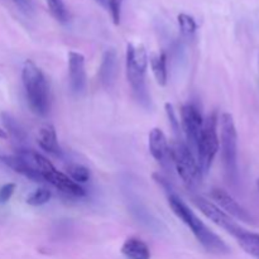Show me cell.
I'll use <instances>...</instances> for the list:
<instances>
[{"instance_id":"6da1fadb","label":"cell","mask_w":259,"mask_h":259,"mask_svg":"<svg viewBox=\"0 0 259 259\" xmlns=\"http://www.w3.org/2000/svg\"><path fill=\"white\" fill-rule=\"evenodd\" d=\"M168 199V205L174 214L176 215L179 219L184 222L189 229L194 233L196 237L197 242L205 248L209 253L217 255H225L230 253V248L228 247L227 243L217 234L212 232L181 199L176 195V192L167 195Z\"/></svg>"},{"instance_id":"7a4b0ae2","label":"cell","mask_w":259,"mask_h":259,"mask_svg":"<svg viewBox=\"0 0 259 259\" xmlns=\"http://www.w3.org/2000/svg\"><path fill=\"white\" fill-rule=\"evenodd\" d=\"M22 81L33 113L38 116L47 115L51 110L50 88L42 70L33 61L27 60L23 65Z\"/></svg>"},{"instance_id":"3957f363","label":"cell","mask_w":259,"mask_h":259,"mask_svg":"<svg viewBox=\"0 0 259 259\" xmlns=\"http://www.w3.org/2000/svg\"><path fill=\"white\" fill-rule=\"evenodd\" d=\"M126 78L134 98L146 109L151 108V95L146 85V72L148 68V55L144 46H126L125 55Z\"/></svg>"},{"instance_id":"277c9868","label":"cell","mask_w":259,"mask_h":259,"mask_svg":"<svg viewBox=\"0 0 259 259\" xmlns=\"http://www.w3.org/2000/svg\"><path fill=\"white\" fill-rule=\"evenodd\" d=\"M15 154L22 157V158L27 159L30 163H33V166H34L35 168L39 171V174L42 175L45 182L52 185L53 187L60 190L63 194L72 197H83L86 195L85 189H83L81 185L72 181L67 175L57 171L56 167L40 153H37V152L32 151V149L19 147V148H17V151H15Z\"/></svg>"},{"instance_id":"5b68a950","label":"cell","mask_w":259,"mask_h":259,"mask_svg":"<svg viewBox=\"0 0 259 259\" xmlns=\"http://www.w3.org/2000/svg\"><path fill=\"white\" fill-rule=\"evenodd\" d=\"M220 143H222V159L228 181L237 185L239 180L238 169V133L234 119L229 113L220 116Z\"/></svg>"},{"instance_id":"8992f818","label":"cell","mask_w":259,"mask_h":259,"mask_svg":"<svg viewBox=\"0 0 259 259\" xmlns=\"http://www.w3.org/2000/svg\"><path fill=\"white\" fill-rule=\"evenodd\" d=\"M171 157L172 164L187 189H195L199 186L202 179V172L197 158L184 141L177 139L175 142L171 147Z\"/></svg>"},{"instance_id":"52a82bcc","label":"cell","mask_w":259,"mask_h":259,"mask_svg":"<svg viewBox=\"0 0 259 259\" xmlns=\"http://www.w3.org/2000/svg\"><path fill=\"white\" fill-rule=\"evenodd\" d=\"M218 111H212L204 120V132H202L201 142H200L199 151H197V162L202 175H206L211 168L214 158L219 151V136H218Z\"/></svg>"},{"instance_id":"ba28073f","label":"cell","mask_w":259,"mask_h":259,"mask_svg":"<svg viewBox=\"0 0 259 259\" xmlns=\"http://www.w3.org/2000/svg\"><path fill=\"white\" fill-rule=\"evenodd\" d=\"M182 131L186 137V144L195 157L197 156L200 142H201L202 132H204V118L195 104H186L181 109Z\"/></svg>"},{"instance_id":"9c48e42d","label":"cell","mask_w":259,"mask_h":259,"mask_svg":"<svg viewBox=\"0 0 259 259\" xmlns=\"http://www.w3.org/2000/svg\"><path fill=\"white\" fill-rule=\"evenodd\" d=\"M192 202L199 207L200 211H201L207 219L211 220V222L215 223L218 227L224 229L225 232H228L234 238L243 230V228L240 227L239 224H237L232 217H229V215L225 211H223L217 204L209 201V200H206L205 197L194 196L192 197Z\"/></svg>"},{"instance_id":"30bf717a","label":"cell","mask_w":259,"mask_h":259,"mask_svg":"<svg viewBox=\"0 0 259 259\" xmlns=\"http://www.w3.org/2000/svg\"><path fill=\"white\" fill-rule=\"evenodd\" d=\"M68 82L73 95L77 98L85 95L88 89V76H86L85 57L82 53L75 51L68 53Z\"/></svg>"},{"instance_id":"8fae6325","label":"cell","mask_w":259,"mask_h":259,"mask_svg":"<svg viewBox=\"0 0 259 259\" xmlns=\"http://www.w3.org/2000/svg\"><path fill=\"white\" fill-rule=\"evenodd\" d=\"M149 152L159 163V166L167 172L172 171V157H171V147L168 146V141L166 138V134L159 128H153L149 132L148 137Z\"/></svg>"},{"instance_id":"7c38bea8","label":"cell","mask_w":259,"mask_h":259,"mask_svg":"<svg viewBox=\"0 0 259 259\" xmlns=\"http://www.w3.org/2000/svg\"><path fill=\"white\" fill-rule=\"evenodd\" d=\"M210 196L211 199L217 202L218 206L223 210V211L227 212L229 217L235 218L239 222L244 223H253V217L249 214V211L244 209L232 195L229 194L225 190L219 189V187H215L210 192Z\"/></svg>"},{"instance_id":"4fadbf2b","label":"cell","mask_w":259,"mask_h":259,"mask_svg":"<svg viewBox=\"0 0 259 259\" xmlns=\"http://www.w3.org/2000/svg\"><path fill=\"white\" fill-rule=\"evenodd\" d=\"M0 161H2L5 166L9 167L10 169H13V171L17 172V174L22 175V176L27 177L30 181L45 182V180H43L39 171H38L29 161L17 156V154H10V156L5 154V156H0Z\"/></svg>"},{"instance_id":"5bb4252c","label":"cell","mask_w":259,"mask_h":259,"mask_svg":"<svg viewBox=\"0 0 259 259\" xmlns=\"http://www.w3.org/2000/svg\"><path fill=\"white\" fill-rule=\"evenodd\" d=\"M116 67H118V56L116 52L110 48L104 52L101 58V65L99 68V80L101 86L106 90L113 88L116 77Z\"/></svg>"},{"instance_id":"9a60e30c","label":"cell","mask_w":259,"mask_h":259,"mask_svg":"<svg viewBox=\"0 0 259 259\" xmlns=\"http://www.w3.org/2000/svg\"><path fill=\"white\" fill-rule=\"evenodd\" d=\"M37 139L38 144L43 151L57 157V158H63V151L58 144L57 133L52 124H45L43 126H40Z\"/></svg>"},{"instance_id":"2e32d148","label":"cell","mask_w":259,"mask_h":259,"mask_svg":"<svg viewBox=\"0 0 259 259\" xmlns=\"http://www.w3.org/2000/svg\"><path fill=\"white\" fill-rule=\"evenodd\" d=\"M121 253L128 259H151L148 245L138 238L126 239L121 247Z\"/></svg>"},{"instance_id":"e0dca14e","label":"cell","mask_w":259,"mask_h":259,"mask_svg":"<svg viewBox=\"0 0 259 259\" xmlns=\"http://www.w3.org/2000/svg\"><path fill=\"white\" fill-rule=\"evenodd\" d=\"M0 118H2L5 132L9 133L10 137H12L15 142H18V143L20 144L27 142V138H28L27 133H25L23 126L19 124V121H18L12 114L7 113V111H3V113L0 114Z\"/></svg>"},{"instance_id":"ac0fdd59","label":"cell","mask_w":259,"mask_h":259,"mask_svg":"<svg viewBox=\"0 0 259 259\" xmlns=\"http://www.w3.org/2000/svg\"><path fill=\"white\" fill-rule=\"evenodd\" d=\"M151 61V68L153 72L154 77H156L157 83L159 86H166L167 83V55L166 52L154 53L149 58Z\"/></svg>"},{"instance_id":"d6986e66","label":"cell","mask_w":259,"mask_h":259,"mask_svg":"<svg viewBox=\"0 0 259 259\" xmlns=\"http://www.w3.org/2000/svg\"><path fill=\"white\" fill-rule=\"evenodd\" d=\"M243 250L250 254L255 259H259V234L258 233L248 232L243 229L239 234L235 237Z\"/></svg>"},{"instance_id":"ffe728a7","label":"cell","mask_w":259,"mask_h":259,"mask_svg":"<svg viewBox=\"0 0 259 259\" xmlns=\"http://www.w3.org/2000/svg\"><path fill=\"white\" fill-rule=\"evenodd\" d=\"M46 2H47L51 14L53 15V18L57 22L62 23V24L68 23V20H70V13H68V9L63 0H46Z\"/></svg>"},{"instance_id":"44dd1931","label":"cell","mask_w":259,"mask_h":259,"mask_svg":"<svg viewBox=\"0 0 259 259\" xmlns=\"http://www.w3.org/2000/svg\"><path fill=\"white\" fill-rule=\"evenodd\" d=\"M67 176L70 177L72 181H75L76 184H86V182L90 180V171H89L88 167L82 166V164L73 163L70 164L67 167Z\"/></svg>"},{"instance_id":"7402d4cb","label":"cell","mask_w":259,"mask_h":259,"mask_svg":"<svg viewBox=\"0 0 259 259\" xmlns=\"http://www.w3.org/2000/svg\"><path fill=\"white\" fill-rule=\"evenodd\" d=\"M177 20H179V25H180V30H181L182 35L186 38H192L195 35L197 30V24L195 22V19L192 17H190L189 14H180L177 17Z\"/></svg>"},{"instance_id":"603a6c76","label":"cell","mask_w":259,"mask_h":259,"mask_svg":"<svg viewBox=\"0 0 259 259\" xmlns=\"http://www.w3.org/2000/svg\"><path fill=\"white\" fill-rule=\"evenodd\" d=\"M51 196H52V194H51L50 190L46 189V187H39L27 197V204L30 206H42L50 201Z\"/></svg>"},{"instance_id":"cb8c5ba5","label":"cell","mask_w":259,"mask_h":259,"mask_svg":"<svg viewBox=\"0 0 259 259\" xmlns=\"http://www.w3.org/2000/svg\"><path fill=\"white\" fill-rule=\"evenodd\" d=\"M164 110H166L167 118H168L169 120V125L174 129L175 134L177 136V139H181V128H180V121L179 119H177L176 113H175L174 105L169 103H166L164 104Z\"/></svg>"},{"instance_id":"d4e9b609","label":"cell","mask_w":259,"mask_h":259,"mask_svg":"<svg viewBox=\"0 0 259 259\" xmlns=\"http://www.w3.org/2000/svg\"><path fill=\"white\" fill-rule=\"evenodd\" d=\"M121 5H123V0H108V7L110 9L111 18L115 25L120 24Z\"/></svg>"},{"instance_id":"484cf974","label":"cell","mask_w":259,"mask_h":259,"mask_svg":"<svg viewBox=\"0 0 259 259\" xmlns=\"http://www.w3.org/2000/svg\"><path fill=\"white\" fill-rule=\"evenodd\" d=\"M15 184H5L4 186L0 187V204H5L10 200L15 191Z\"/></svg>"},{"instance_id":"4316f807","label":"cell","mask_w":259,"mask_h":259,"mask_svg":"<svg viewBox=\"0 0 259 259\" xmlns=\"http://www.w3.org/2000/svg\"><path fill=\"white\" fill-rule=\"evenodd\" d=\"M9 2H12L13 5L23 14L30 15L33 13V7L30 0H9Z\"/></svg>"},{"instance_id":"83f0119b","label":"cell","mask_w":259,"mask_h":259,"mask_svg":"<svg viewBox=\"0 0 259 259\" xmlns=\"http://www.w3.org/2000/svg\"><path fill=\"white\" fill-rule=\"evenodd\" d=\"M8 138V133L5 132V129L0 128V139H7Z\"/></svg>"},{"instance_id":"f1b7e54d","label":"cell","mask_w":259,"mask_h":259,"mask_svg":"<svg viewBox=\"0 0 259 259\" xmlns=\"http://www.w3.org/2000/svg\"><path fill=\"white\" fill-rule=\"evenodd\" d=\"M96 2H98L100 5H104V7L108 4V0H96Z\"/></svg>"},{"instance_id":"f546056e","label":"cell","mask_w":259,"mask_h":259,"mask_svg":"<svg viewBox=\"0 0 259 259\" xmlns=\"http://www.w3.org/2000/svg\"><path fill=\"white\" fill-rule=\"evenodd\" d=\"M257 186H258V190H259V179H258V182H257Z\"/></svg>"}]
</instances>
